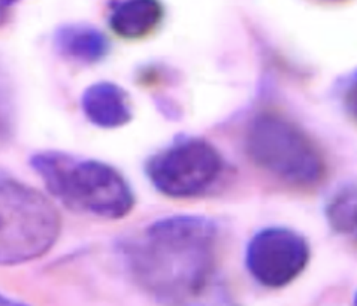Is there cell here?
<instances>
[{
	"label": "cell",
	"mask_w": 357,
	"mask_h": 306,
	"mask_svg": "<svg viewBox=\"0 0 357 306\" xmlns=\"http://www.w3.org/2000/svg\"><path fill=\"white\" fill-rule=\"evenodd\" d=\"M311 251L307 239L287 227H266L251 238L245 266L260 286L282 289L308 266Z\"/></svg>",
	"instance_id": "cell-6"
},
{
	"label": "cell",
	"mask_w": 357,
	"mask_h": 306,
	"mask_svg": "<svg viewBox=\"0 0 357 306\" xmlns=\"http://www.w3.org/2000/svg\"><path fill=\"white\" fill-rule=\"evenodd\" d=\"M0 306H27V305L20 302V300H15L13 298H9L3 293H0Z\"/></svg>",
	"instance_id": "cell-12"
},
{
	"label": "cell",
	"mask_w": 357,
	"mask_h": 306,
	"mask_svg": "<svg viewBox=\"0 0 357 306\" xmlns=\"http://www.w3.org/2000/svg\"><path fill=\"white\" fill-rule=\"evenodd\" d=\"M3 2V5L9 9V10H13V8L20 2V0H2Z\"/></svg>",
	"instance_id": "cell-13"
},
{
	"label": "cell",
	"mask_w": 357,
	"mask_h": 306,
	"mask_svg": "<svg viewBox=\"0 0 357 306\" xmlns=\"http://www.w3.org/2000/svg\"><path fill=\"white\" fill-rule=\"evenodd\" d=\"M317 2H323V3H337V2H342V0H317Z\"/></svg>",
	"instance_id": "cell-14"
},
{
	"label": "cell",
	"mask_w": 357,
	"mask_h": 306,
	"mask_svg": "<svg viewBox=\"0 0 357 306\" xmlns=\"http://www.w3.org/2000/svg\"><path fill=\"white\" fill-rule=\"evenodd\" d=\"M218 227L202 215L157 220L124 240L123 261L144 293L165 306H196L217 280Z\"/></svg>",
	"instance_id": "cell-1"
},
{
	"label": "cell",
	"mask_w": 357,
	"mask_h": 306,
	"mask_svg": "<svg viewBox=\"0 0 357 306\" xmlns=\"http://www.w3.org/2000/svg\"><path fill=\"white\" fill-rule=\"evenodd\" d=\"M245 151L257 167L296 187H314L326 175V162L311 136L280 114L265 112L251 120Z\"/></svg>",
	"instance_id": "cell-4"
},
{
	"label": "cell",
	"mask_w": 357,
	"mask_h": 306,
	"mask_svg": "<svg viewBox=\"0 0 357 306\" xmlns=\"http://www.w3.org/2000/svg\"><path fill=\"white\" fill-rule=\"evenodd\" d=\"M48 193L75 214L102 220L128 217L135 193L119 169L96 158L65 151H39L30 157Z\"/></svg>",
	"instance_id": "cell-2"
},
{
	"label": "cell",
	"mask_w": 357,
	"mask_h": 306,
	"mask_svg": "<svg viewBox=\"0 0 357 306\" xmlns=\"http://www.w3.org/2000/svg\"><path fill=\"white\" fill-rule=\"evenodd\" d=\"M52 44L57 54L77 65H94L109 54V40L103 31L84 23L60 26Z\"/></svg>",
	"instance_id": "cell-8"
},
{
	"label": "cell",
	"mask_w": 357,
	"mask_h": 306,
	"mask_svg": "<svg viewBox=\"0 0 357 306\" xmlns=\"http://www.w3.org/2000/svg\"><path fill=\"white\" fill-rule=\"evenodd\" d=\"M15 129V112L13 93L9 84L0 72V148L10 142Z\"/></svg>",
	"instance_id": "cell-11"
},
{
	"label": "cell",
	"mask_w": 357,
	"mask_h": 306,
	"mask_svg": "<svg viewBox=\"0 0 357 306\" xmlns=\"http://www.w3.org/2000/svg\"><path fill=\"white\" fill-rule=\"evenodd\" d=\"M81 108L86 118L100 129H120L133 118L129 93L109 81L94 82L84 90Z\"/></svg>",
	"instance_id": "cell-7"
},
{
	"label": "cell",
	"mask_w": 357,
	"mask_h": 306,
	"mask_svg": "<svg viewBox=\"0 0 357 306\" xmlns=\"http://www.w3.org/2000/svg\"><path fill=\"white\" fill-rule=\"evenodd\" d=\"M226 162L215 146L202 138L181 136L150 157L145 174L153 187L172 199H195L220 183Z\"/></svg>",
	"instance_id": "cell-5"
},
{
	"label": "cell",
	"mask_w": 357,
	"mask_h": 306,
	"mask_svg": "<svg viewBox=\"0 0 357 306\" xmlns=\"http://www.w3.org/2000/svg\"><path fill=\"white\" fill-rule=\"evenodd\" d=\"M61 231L59 209L35 187L0 171V266L45 256Z\"/></svg>",
	"instance_id": "cell-3"
},
{
	"label": "cell",
	"mask_w": 357,
	"mask_h": 306,
	"mask_svg": "<svg viewBox=\"0 0 357 306\" xmlns=\"http://www.w3.org/2000/svg\"><path fill=\"white\" fill-rule=\"evenodd\" d=\"M329 226L344 236H354L357 229V196L354 185H345L333 194L326 208Z\"/></svg>",
	"instance_id": "cell-10"
},
{
	"label": "cell",
	"mask_w": 357,
	"mask_h": 306,
	"mask_svg": "<svg viewBox=\"0 0 357 306\" xmlns=\"http://www.w3.org/2000/svg\"><path fill=\"white\" fill-rule=\"evenodd\" d=\"M163 18L160 0H120L111 8L109 26L117 36L136 40L154 33Z\"/></svg>",
	"instance_id": "cell-9"
}]
</instances>
